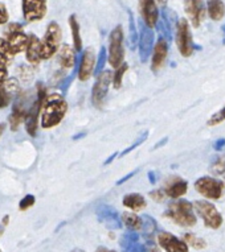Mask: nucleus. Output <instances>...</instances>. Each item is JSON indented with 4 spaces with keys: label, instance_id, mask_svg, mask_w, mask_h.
Listing matches in <instances>:
<instances>
[{
    "label": "nucleus",
    "instance_id": "obj_1",
    "mask_svg": "<svg viewBox=\"0 0 225 252\" xmlns=\"http://www.w3.org/2000/svg\"><path fill=\"white\" fill-rule=\"evenodd\" d=\"M67 111L68 104L63 95L52 94V95L46 96L42 102L41 111H40L42 128L49 129L52 127L59 126L67 115Z\"/></svg>",
    "mask_w": 225,
    "mask_h": 252
},
{
    "label": "nucleus",
    "instance_id": "obj_2",
    "mask_svg": "<svg viewBox=\"0 0 225 252\" xmlns=\"http://www.w3.org/2000/svg\"><path fill=\"white\" fill-rule=\"evenodd\" d=\"M166 217L172 219L176 224L183 227H192L196 223V217L193 213V205L186 199H179L170 203Z\"/></svg>",
    "mask_w": 225,
    "mask_h": 252
},
{
    "label": "nucleus",
    "instance_id": "obj_3",
    "mask_svg": "<svg viewBox=\"0 0 225 252\" xmlns=\"http://www.w3.org/2000/svg\"><path fill=\"white\" fill-rule=\"evenodd\" d=\"M60 44H61V28L57 23L52 21L40 41V60L44 61L50 60L59 50Z\"/></svg>",
    "mask_w": 225,
    "mask_h": 252
},
{
    "label": "nucleus",
    "instance_id": "obj_4",
    "mask_svg": "<svg viewBox=\"0 0 225 252\" xmlns=\"http://www.w3.org/2000/svg\"><path fill=\"white\" fill-rule=\"evenodd\" d=\"M125 49H123V31L122 27L114 28L109 37V63L117 69L123 63Z\"/></svg>",
    "mask_w": 225,
    "mask_h": 252
},
{
    "label": "nucleus",
    "instance_id": "obj_5",
    "mask_svg": "<svg viewBox=\"0 0 225 252\" xmlns=\"http://www.w3.org/2000/svg\"><path fill=\"white\" fill-rule=\"evenodd\" d=\"M5 40L8 42L9 48L12 50V53L16 56V54L21 53V52H25L27 49V45H28V40H30V36L24 33L23 31V27L17 23H12L9 24L4 31Z\"/></svg>",
    "mask_w": 225,
    "mask_h": 252
},
{
    "label": "nucleus",
    "instance_id": "obj_6",
    "mask_svg": "<svg viewBox=\"0 0 225 252\" xmlns=\"http://www.w3.org/2000/svg\"><path fill=\"white\" fill-rule=\"evenodd\" d=\"M176 44H178V49L183 57H189L195 50L191 29H189L188 21L186 19H180L176 24Z\"/></svg>",
    "mask_w": 225,
    "mask_h": 252
},
{
    "label": "nucleus",
    "instance_id": "obj_7",
    "mask_svg": "<svg viewBox=\"0 0 225 252\" xmlns=\"http://www.w3.org/2000/svg\"><path fill=\"white\" fill-rule=\"evenodd\" d=\"M193 209L197 211V214L200 215L201 219L204 220V224L207 227L216 230L223 224V217L217 211L215 205H212L208 201H196L193 203Z\"/></svg>",
    "mask_w": 225,
    "mask_h": 252
},
{
    "label": "nucleus",
    "instance_id": "obj_8",
    "mask_svg": "<svg viewBox=\"0 0 225 252\" xmlns=\"http://www.w3.org/2000/svg\"><path fill=\"white\" fill-rule=\"evenodd\" d=\"M195 189L201 195H204L205 198L208 199H220L221 195H223V191H224V184L217 180L215 177H205L199 178L197 181L195 182Z\"/></svg>",
    "mask_w": 225,
    "mask_h": 252
},
{
    "label": "nucleus",
    "instance_id": "obj_9",
    "mask_svg": "<svg viewBox=\"0 0 225 252\" xmlns=\"http://www.w3.org/2000/svg\"><path fill=\"white\" fill-rule=\"evenodd\" d=\"M23 15L27 21H38L45 16L46 0H21Z\"/></svg>",
    "mask_w": 225,
    "mask_h": 252
},
{
    "label": "nucleus",
    "instance_id": "obj_10",
    "mask_svg": "<svg viewBox=\"0 0 225 252\" xmlns=\"http://www.w3.org/2000/svg\"><path fill=\"white\" fill-rule=\"evenodd\" d=\"M184 11L195 28H199L204 20L205 11L203 0H184Z\"/></svg>",
    "mask_w": 225,
    "mask_h": 252
},
{
    "label": "nucleus",
    "instance_id": "obj_11",
    "mask_svg": "<svg viewBox=\"0 0 225 252\" xmlns=\"http://www.w3.org/2000/svg\"><path fill=\"white\" fill-rule=\"evenodd\" d=\"M112 81V73L110 70H105L102 71L98 78H97V82L94 83V87H93V102L94 104H100L104 98L108 94L109 86Z\"/></svg>",
    "mask_w": 225,
    "mask_h": 252
},
{
    "label": "nucleus",
    "instance_id": "obj_12",
    "mask_svg": "<svg viewBox=\"0 0 225 252\" xmlns=\"http://www.w3.org/2000/svg\"><path fill=\"white\" fill-rule=\"evenodd\" d=\"M159 246L166 250V252H188V246L186 242L178 239L170 232H160L158 235Z\"/></svg>",
    "mask_w": 225,
    "mask_h": 252
},
{
    "label": "nucleus",
    "instance_id": "obj_13",
    "mask_svg": "<svg viewBox=\"0 0 225 252\" xmlns=\"http://www.w3.org/2000/svg\"><path fill=\"white\" fill-rule=\"evenodd\" d=\"M139 11L147 27L154 28L159 19L158 7L155 4V0H139Z\"/></svg>",
    "mask_w": 225,
    "mask_h": 252
},
{
    "label": "nucleus",
    "instance_id": "obj_14",
    "mask_svg": "<svg viewBox=\"0 0 225 252\" xmlns=\"http://www.w3.org/2000/svg\"><path fill=\"white\" fill-rule=\"evenodd\" d=\"M167 54H168V42L166 38H159L154 46V53H152V62H151V69L154 71H158L162 69L164 62L167 60Z\"/></svg>",
    "mask_w": 225,
    "mask_h": 252
},
{
    "label": "nucleus",
    "instance_id": "obj_15",
    "mask_svg": "<svg viewBox=\"0 0 225 252\" xmlns=\"http://www.w3.org/2000/svg\"><path fill=\"white\" fill-rule=\"evenodd\" d=\"M96 65V54L92 49L86 50L82 56L81 63H79V70H78V78L79 81H88L93 74V69Z\"/></svg>",
    "mask_w": 225,
    "mask_h": 252
},
{
    "label": "nucleus",
    "instance_id": "obj_16",
    "mask_svg": "<svg viewBox=\"0 0 225 252\" xmlns=\"http://www.w3.org/2000/svg\"><path fill=\"white\" fill-rule=\"evenodd\" d=\"M166 193L167 197L170 198H179L184 195L188 190L187 181H184L183 178L180 177H172L170 178L166 184V188L163 189Z\"/></svg>",
    "mask_w": 225,
    "mask_h": 252
},
{
    "label": "nucleus",
    "instance_id": "obj_17",
    "mask_svg": "<svg viewBox=\"0 0 225 252\" xmlns=\"http://www.w3.org/2000/svg\"><path fill=\"white\" fill-rule=\"evenodd\" d=\"M25 57L27 61L32 63V65H38L40 60V40H38L35 34H30V40H28V45L25 49Z\"/></svg>",
    "mask_w": 225,
    "mask_h": 252
},
{
    "label": "nucleus",
    "instance_id": "obj_18",
    "mask_svg": "<svg viewBox=\"0 0 225 252\" xmlns=\"http://www.w3.org/2000/svg\"><path fill=\"white\" fill-rule=\"evenodd\" d=\"M59 62L64 69H71L75 62V50L69 45L61 46L59 50Z\"/></svg>",
    "mask_w": 225,
    "mask_h": 252
},
{
    "label": "nucleus",
    "instance_id": "obj_19",
    "mask_svg": "<svg viewBox=\"0 0 225 252\" xmlns=\"http://www.w3.org/2000/svg\"><path fill=\"white\" fill-rule=\"evenodd\" d=\"M123 206L133 211H141L146 207V199L142 194L138 193H131V194L125 195L123 198Z\"/></svg>",
    "mask_w": 225,
    "mask_h": 252
},
{
    "label": "nucleus",
    "instance_id": "obj_20",
    "mask_svg": "<svg viewBox=\"0 0 225 252\" xmlns=\"http://www.w3.org/2000/svg\"><path fill=\"white\" fill-rule=\"evenodd\" d=\"M25 116H27V110L24 108V106H21V104H15L13 106V111L9 116V124H11V129L12 131H16L19 127H20V124L23 123V120L25 119Z\"/></svg>",
    "mask_w": 225,
    "mask_h": 252
},
{
    "label": "nucleus",
    "instance_id": "obj_21",
    "mask_svg": "<svg viewBox=\"0 0 225 252\" xmlns=\"http://www.w3.org/2000/svg\"><path fill=\"white\" fill-rule=\"evenodd\" d=\"M208 15L215 21L221 20L225 16V5L223 0H208Z\"/></svg>",
    "mask_w": 225,
    "mask_h": 252
},
{
    "label": "nucleus",
    "instance_id": "obj_22",
    "mask_svg": "<svg viewBox=\"0 0 225 252\" xmlns=\"http://www.w3.org/2000/svg\"><path fill=\"white\" fill-rule=\"evenodd\" d=\"M69 24H71L72 36H73V49L75 52H79L82 49V40H81V34H79V25L77 21V17L72 15L69 19Z\"/></svg>",
    "mask_w": 225,
    "mask_h": 252
},
{
    "label": "nucleus",
    "instance_id": "obj_23",
    "mask_svg": "<svg viewBox=\"0 0 225 252\" xmlns=\"http://www.w3.org/2000/svg\"><path fill=\"white\" fill-rule=\"evenodd\" d=\"M152 32H151V28H149L146 25V28L143 29L142 32V40H141V48H142V57L143 61L149 57L151 50V44H152Z\"/></svg>",
    "mask_w": 225,
    "mask_h": 252
},
{
    "label": "nucleus",
    "instance_id": "obj_24",
    "mask_svg": "<svg viewBox=\"0 0 225 252\" xmlns=\"http://www.w3.org/2000/svg\"><path fill=\"white\" fill-rule=\"evenodd\" d=\"M122 222L126 224V227L130 230H141L142 228V218H139L134 213H123L122 214Z\"/></svg>",
    "mask_w": 225,
    "mask_h": 252
},
{
    "label": "nucleus",
    "instance_id": "obj_25",
    "mask_svg": "<svg viewBox=\"0 0 225 252\" xmlns=\"http://www.w3.org/2000/svg\"><path fill=\"white\" fill-rule=\"evenodd\" d=\"M15 54L12 53V50L9 48L8 42L5 38H0V63L1 65H8L9 62L12 61Z\"/></svg>",
    "mask_w": 225,
    "mask_h": 252
},
{
    "label": "nucleus",
    "instance_id": "obj_26",
    "mask_svg": "<svg viewBox=\"0 0 225 252\" xmlns=\"http://www.w3.org/2000/svg\"><path fill=\"white\" fill-rule=\"evenodd\" d=\"M211 172L215 176H221L225 173V155H217L211 164Z\"/></svg>",
    "mask_w": 225,
    "mask_h": 252
},
{
    "label": "nucleus",
    "instance_id": "obj_27",
    "mask_svg": "<svg viewBox=\"0 0 225 252\" xmlns=\"http://www.w3.org/2000/svg\"><path fill=\"white\" fill-rule=\"evenodd\" d=\"M184 242L192 247L195 248V250H203V248L207 247V243H205L204 239H201V238H197L193 234H186L184 235Z\"/></svg>",
    "mask_w": 225,
    "mask_h": 252
},
{
    "label": "nucleus",
    "instance_id": "obj_28",
    "mask_svg": "<svg viewBox=\"0 0 225 252\" xmlns=\"http://www.w3.org/2000/svg\"><path fill=\"white\" fill-rule=\"evenodd\" d=\"M127 65L126 63H122V65H119V66L117 67V70H115V73H114V75H112V82L114 83V87L115 89H119L122 85V78H123V74L126 73V70H127Z\"/></svg>",
    "mask_w": 225,
    "mask_h": 252
},
{
    "label": "nucleus",
    "instance_id": "obj_29",
    "mask_svg": "<svg viewBox=\"0 0 225 252\" xmlns=\"http://www.w3.org/2000/svg\"><path fill=\"white\" fill-rule=\"evenodd\" d=\"M224 120H225V107H223L220 111H217L216 114H213V115L209 118L207 124L211 126V127H213V126H217V124L223 123Z\"/></svg>",
    "mask_w": 225,
    "mask_h": 252
},
{
    "label": "nucleus",
    "instance_id": "obj_30",
    "mask_svg": "<svg viewBox=\"0 0 225 252\" xmlns=\"http://www.w3.org/2000/svg\"><path fill=\"white\" fill-rule=\"evenodd\" d=\"M11 103V93L5 90L4 86L0 87V108H5Z\"/></svg>",
    "mask_w": 225,
    "mask_h": 252
},
{
    "label": "nucleus",
    "instance_id": "obj_31",
    "mask_svg": "<svg viewBox=\"0 0 225 252\" xmlns=\"http://www.w3.org/2000/svg\"><path fill=\"white\" fill-rule=\"evenodd\" d=\"M35 201H36V199H35L34 195H31V194L25 195L24 198H23V199H21V201H20V205H19V209H20L21 211H23V210H27V209H30V207L34 206V205H35Z\"/></svg>",
    "mask_w": 225,
    "mask_h": 252
},
{
    "label": "nucleus",
    "instance_id": "obj_32",
    "mask_svg": "<svg viewBox=\"0 0 225 252\" xmlns=\"http://www.w3.org/2000/svg\"><path fill=\"white\" fill-rule=\"evenodd\" d=\"M150 197L154 199V201H156V202H162V201H164V198H166V193H164V190L158 189V190L151 191Z\"/></svg>",
    "mask_w": 225,
    "mask_h": 252
},
{
    "label": "nucleus",
    "instance_id": "obj_33",
    "mask_svg": "<svg viewBox=\"0 0 225 252\" xmlns=\"http://www.w3.org/2000/svg\"><path fill=\"white\" fill-rule=\"evenodd\" d=\"M7 21H8V11L4 4L0 3V25L5 24Z\"/></svg>",
    "mask_w": 225,
    "mask_h": 252
},
{
    "label": "nucleus",
    "instance_id": "obj_34",
    "mask_svg": "<svg viewBox=\"0 0 225 252\" xmlns=\"http://www.w3.org/2000/svg\"><path fill=\"white\" fill-rule=\"evenodd\" d=\"M7 79H8V71H7V67H5V65H1V63H0V87L4 85Z\"/></svg>",
    "mask_w": 225,
    "mask_h": 252
},
{
    "label": "nucleus",
    "instance_id": "obj_35",
    "mask_svg": "<svg viewBox=\"0 0 225 252\" xmlns=\"http://www.w3.org/2000/svg\"><path fill=\"white\" fill-rule=\"evenodd\" d=\"M225 147V139H220V140H217L213 145V148L216 149V151H221V149Z\"/></svg>",
    "mask_w": 225,
    "mask_h": 252
},
{
    "label": "nucleus",
    "instance_id": "obj_36",
    "mask_svg": "<svg viewBox=\"0 0 225 252\" xmlns=\"http://www.w3.org/2000/svg\"><path fill=\"white\" fill-rule=\"evenodd\" d=\"M97 252H115V251H112V250H109V248H105V247H98L97 248Z\"/></svg>",
    "mask_w": 225,
    "mask_h": 252
},
{
    "label": "nucleus",
    "instance_id": "obj_37",
    "mask_svg": "<svg viewBox=\"0 0 225 252\" xmlns=\"http://www.w3.org/2000/svg\"><path fill=\"white\" fill-rule=\"evenodd\" d=\"M3 131H4V124H0V136H1Z\"/></svg>",
    "mask_w": 225,
    "mask_h": 252
},
{
    "label": "nucleus",
    "instance_id": "obj_38",
    "mask_svg": "<svg viewBox=\"0 0 225 252\" xmlns=\"http://www.w3.org/2000/svg\"><path fill=\"white\" fill-rule=\"evenodd\" d=\"M156 1H158L159 4H162V5H164L167 3V0H156Z\"/></svg>",
    "mask_w": 225,
    "mask_h": 252
},
{
    "label": "nucleus",
    "instance_id": "obj_39",
    "mask_svg": "<svg viewBox=\"0 0 225 252\" xmlns=\"http://www.w3.org/2000/svg\"><path fill=\"white\" fill-rule=\"evenodd\" d=\"M3 232H4V226L1 224V226H0V236L3 235Z\"/></svg>",
    "mask_w": 225,
    "mask_h": 252
},
{
    "label": "nucleus",
    "instance_id": "obj_40",
    "mask_svg": "<svg viewBox=\"0 0 225 252\" xmlns=\"http://www.w3.org/2000/svg\"><path fill=\"white\" fill-rule=\"evenodd\" d=\"M149 252H159V250L156 247H152L151 250H149Z\"/></svg>",
    "mask_w": 225,
    "mask_h": 252
},
{
    "label": "nucleus",
    "instance_id": "obj_41",
    "mask_svg": "<svg viewBox=\"0 0 225 252\" xmlns=\"http://www.w3.org/2000/svg\"><path fill=\"white\" fill-rule=\"evenodd\" d=\"M72 252H85V251H83V250H79V248H77V250H73Z\"/></svg>",
    "mask_w": 225,
    "mask_h": 252
},
{
    "label": "nucleus",
    "instance_id": "obj_42",
    "mask_svg": "<svg viewBox=\"0 0 225 252\" xmlns=\"http://www.w3.org/2000/svg\"><path fill=\"white\" fill-rule=\"evenodd\" d=\"M0 252H1V251H0Z\"/></svg>",
    "mask_w": 225,
    "mask_h": 252
}]
</instances>
